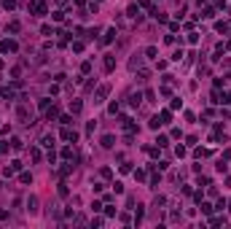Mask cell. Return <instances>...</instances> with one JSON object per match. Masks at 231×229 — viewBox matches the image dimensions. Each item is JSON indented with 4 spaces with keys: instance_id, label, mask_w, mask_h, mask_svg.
<instances>
[{
    "instance_id": "cell-1",
    "label": "cell",
    "mask_w": 231,
    "mask_h": 229,
    "mask_svg": "<svg viewBox=\"0 0 231 229\" xmlns=\"http://www.w3.org/2000/svg\"><path fill=\"white\" fill-rule=\"evenodd\" d=\"M0 51H3V54L16 51V40H3V43H0Z\"/></svg>"
},
{
    "instance_id": "cell-2",
    "label": "cell",
    "mask_w": 231,
    "mask_h": 229,
    "mask_svg": "<svg viewBox=\"0 0 231 229\" xmlns=\"http://www.w3.org/2000/svg\"><path fill=\"white\" fill-rule=\"evenodd\" d=\"M108 89H110L108 84H105V86H99L97 89V100H94V102H102V100H105V97H108Z\"/></svg>"
},
{
    "instance_id": "cell-3",
    "label": "cell",
    "mask_w": 231,
    "mask_h": 229,
    "mask_svg": "<svg viewBox=\"0 0 231 229\" xmlns=\"http://www.w3.org/2000/svg\"><path fill=\"white\" fill-rule=\"evenodd\" d=\"M40 146L51 148V146H54V135H43V140H40Z\"/></svg>"
},
{
    "instance_id": "cell-4",
    "label": "cell",
    "mask_w": 231,
    "mask_h": 229,
    "mask_svg": "<svg viewBox=\"0 0 231 229\" xmlns=\"http://www.w3.org/2000/svg\"><path fill=\"white\" fill-rule=\"evenodd\" d=\"M113 38H116V27H110V30L105 33V38H102V43H110Z\"/></svg>"
},
{
    "instance_id": "cell-5",
    "label": "cell",
    "mask_w": 231,
    "mask_h": 229,
    "mask_svg": "<svg viewBox=\"0 0 231 229\" xmlns=\"http://www.w3.org/2000/svg\"><path fill=\"white\" fill-rule=\"evenodd\" d=\"M113 67H116V60L108 54V57H105V70H113Z\"/></svg>"
},
{
    "instance_id": "cell-6",
    "label": "cell",
    "mask_w": 231,
    "mask_h": 229,
    "mask_svg": "<svg viewBox=\"0 0 231 229\" xmlns=\"http://www.w3.org/2000/svg\"><path fill=\"white\" fill-rule=\"evenodd\" d=\"M113 143H116L113 135H105V138H102V146H105V148H113Z\"/></svg>"
},
{
    "instance_id": "cell-7",
    "label": "cell",
    "mask_w": 231,
    "mask_h": 229,
    "mask_svg": "<svg viewBox=\"0 0 231 229\" xmlns=\"http://www.w3.org/2000/svg\"><path fill=\"white\" fill-rule=\"evenodd\" d=\"M158 119H161V124H169L172 113H169V111H161V116H158Z\"/></svg>"
},
{
    "instance_id": "cell-8",
    "label": "cell",
    "mask_w": 231,
    "mask_h": 229,
    "mask_svg": "<svg viewBox=\"0 0 231 229\" xmlns=\"http://www.w3.org/2000/svg\"><path fill=\"white\" fill-rule=\"evenodd\" d=\"M19 181H22V183H33V175H30V173H22Z\"/></svg>"
},
{
    "instance_id": "cell-9",
    "label": "cell",
    "mask_w": 231,
    "mask_h": 229,
    "mask_svg": "<svg viewBox=\"0 0 231 229\" xmlns=\"http://www.w3.org/2000/svg\"><path fill=\"white\" fill-rule=\"evenodd\" d=\"M202 213H204V216L212 213V205H210V202H202Z\"/></svg>"
},
{
    "instance_id": "cell-10",
    "label": "cell",
    "mask_w": 231,
    "mask_h": 229,
    "mask_svg": "<svg viewBox=\"0 0 231 229\" xmlns=\"http://www.w3.org/2000/svg\"><path fill=\"white\" fill-rule=\"evenodd\" d=\"M11 148H13V151H19V148H22V140H19V138H11Z\"/></svg>"
},
{
    "instance_id": "cell-11",
    "label": "cell",
    "mask_w": 231,
    "mask_h": 229,
    "mask_svg": "<svg viewBox=\"0 0 231 229\" xmlns=\"http://www.w3.org/2000/svg\"><path fill=\"white\" fill-rule=\"evenodd\" d=\"M158 127H161V119H158V116H153V119H151V129H158Z\"/></svg>"
},
{
    "instance_id": "cell-12",
    "label": "cell",
    "mask_w": 231,
    "mask_h": 229,
    "mask_svg": "<svg viewBox=\"0 0 231 229\" xmlns=\"http://www.w3.org/2000/svg\"><path fill=\"white\" fill-rule=\"evenodd\" d=\"M81 108H83V105H81V102H78V100H75V102H70V111H73V113H78Z\"/></svg>"
},
{
    "instance_id": "cell-13",
    "label": "cell",
    "mask_w": 231,
    "mask_h": 229,
    "mask_svg": "<svg viewBox=\"0 0 231 229\" xmlns=\"http://www.w3.org/2000/svg\"><path fill=\"white\" fill-rule=\"evenodd\" d=\"M172 60H175V62H180V60H183V49H178V51L172 54Z\"/></svg>"
},
{
    "instance_id": "cell-14",
    "label": "cell",
    "mask_w": 231,
    "mask_h": 229,
    "mask_svg": "<svg viewBox=\"0 0 231 229\" xmlns=\"http://www.w3.org/2000/svg\"><path fill=\"white\" fill-rule=\"evenodd\" d=\"M129 102H132V105H140V92L132 94V97H129Z\"/></svg>"
},
{
    "instance_id": "cell-15",
    "label": "cell",
    "mask_w": 231,
    "mask_h": 229,
    "mask_svg": "<svg viewBox=\"0 0 231 229\" xmlns=\"http://www.w3.org/2000/svg\"><path fill=\"white\" fill-rule=\"evenodd\" d=\"M6 218H8V210H3V208H0V221H6Z\"/></svg>"
},
{
    "instance_id": "cell-16",
    "label": "cell",
    "mask_w": 231,
    "mask_h": 229,
    "mask_svg": "<svg viewBox=\"0 0 231 229\" xmlns=\"http://www.w3.org/2000/svg\"><path fill=\"white\" fill-rule=\"evenodd\" d=\"M3 6H6V8H13L16 3H13V0H3Z\"/></svg>"
},
{
    "instance_id": "cell-17",
    "label": "cell",
    "mask_w": 231,
    "mask_h": 229,
    "mask_svg": "<svg viewBox=\"0 0 231 229\" xmlns=\"http://www.w3.org/2000/svg\"><path fill=\"white\" fill-rule=\"evenodd\" d=\"M6 148H8V143H0V154H6Z\"/></svg>"
}]
</instances>
